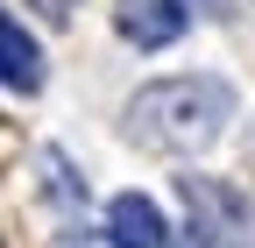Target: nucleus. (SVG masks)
Masks as SVG:
<instances>
[{
	"mask_svg": "<svg viewBox=\"0 0 255 248\" xmlns=\"http://www.w3.org/2000/svg\"><path fill=\"white\" fill-rule=\"evenodd\" d=\"M234 121V85L213 71H184V78H156L128 100L121 128L135 149H156V156H199L227 135Z\"/></svg>",
	"mask_w": 255,
	"mask_h": 248,
	"instance_id": "1",
	"label": "nucleus"
},
{
	"mask_svg": "<svg viewBox=\"0 0 255 248\" xmlns=\"http://www.w3.org/2000/svg\"><path fill=\"white\" fill-rule=\"evenodd\" d=\"M177 192L191 206V241H163V248H255V213L234 199V184L213 177H177Z\"/></svg>",
	"mask_w": 255,
	"mask_h": 248,
	"instance_id": "2",
	"label": "nucleus"
},
{
	"mask_svg": "<svg viewBox=\"0 0 255 248\" xmlns=\"http://www.w3.org/2000/svg\"><path fill=\"white\" fill-rule=\"evenodd\" d=\"M184 21H191V14L177 7V0H121V7H114V28H121L135 50H163V43H177Z\"/></svg>",
	"mask_w": 255,
	"mask_h": 248,
	"instance_id": "3",
	"label": "nucleus"
},
{
	"mask_svg": "<svg viewBox=\"0 0 255 248\" xmlns=\"http://www.w3.org/2000/svg\"><path fill=\"white\" fill-rule=\"evenodd\" d=\"M107 241H114V248H163V241H170V220H163L156 199L121 192V199L107 206Z\"/></svg>",
	"mask_w": 255,
	"mask_h": 248,
	"instance_id": "4",
	"label": "nucleus"
},
{
	"mask_svg": "<svg viewBox=\"0 0 255 248\" xmlns=\"http://www.w3.org/2000/svg\"><path fill=\"white\" fill-rule=\"evenodd\" d=\"M0 85L7 92H43V50L7 7H0Z\"/></svg>",
	"mask_w": 255,
	"mask_h": 248,
	"instance_id": "5",
	"label": "nucleus"
},
{
	"mask_svg": "<svg viewBox=\"0 0 255 248\" xmlns=\"http://www.w3.org/2000/svg\"><path fill=\"white\" fill-rule=\"evenodd\" d=\"M36 7H43L50 21H64V14H71V7H78V0H36Z\"/></svg>",
	"mask_w": 255,
	"mask_h": 248,
	"instance_id": "6",
	"label": "nucleus"
}]
</instances>
